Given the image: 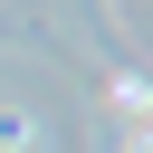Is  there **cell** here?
<instances>
[{"label":"cell","mask_w":153,"mask_h":153,"mask_svg":"<svg viewBox=\"0 0 153 153\" xmlns=\"http://www.w3.org/2000/svg\"><path fill=\"white\" fill-rule=\"evenodd\" d=\"M124 153H153V134H134V143H124Z\"/></svg>","instance_id":"1"}]
</instances>
